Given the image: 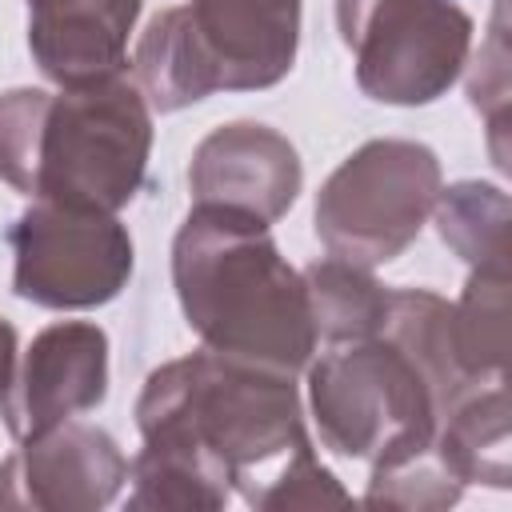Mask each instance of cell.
<instances>
[{
	"mask_svg": "<svg viewBox=\"0 0 512 512\" xmlns=\"http://www.w3.org/2000/svg\"><path fill=\"white\" fill-rule=\"evenodd\" d=\"M308 408L324 448L372 468L428 452L440 424L436 388L388 336L332 344L308 360Z\"/></svg>",
	"mask_w": 512,
	"mask_h": 512,
	"instance_id": "277c9868",
	"label": "cell"
},
{
	"mask_svg": "<svg viewBox=\"0 0 512 512\" xmlns=\"http://www.w3.org/2000/svg\"><path fill=\"white\" fill-rule=\"evenodd\" d=\"M128 508L132 512H220L232 488L184 452L144 444L128 464Z\"/></svg>",
	"mask_w": 512,
	"mask_h": 512,
	"instance_id": "d6986e66",
	"label": "cell"
},
{
	"mask_svg": "<svg viewBox=\"0 0 512 512\" xmlns=\"http://www.w3.org/2000/svg\"><path fill=\"white\" fill-rule=\"evenodd\" d=\"M128 480L120 444L84 420H64L20 440L0 460V508L32 512H100Z\"/></svg>",
	"mask_w": 512,
	"mask_h": 512,
	"instance_id": "ba28073f",
	"label": "cell"
},
{
	"mask_svg": "<svg viewBox=\"0 0 512 512\" xmlns=\"http://www.w3.org/2000/svg\"><path fill=\"white\" fill-rule=\"evenodd\" d=\"M440 196V160L416 140L360 144L316 196V236L328 256L380 268L428 224Z\"/></svg>",
	"mask_w": 512,
	"mask_h": 512,
	"instance_id": "5b68a950",
	"label": "cell"
},
{
	"mask_svg": "<svg viewBox=\"0 0 512 512\" xmlns=\"http://www.w3.org/2000/svg\"><path fill=\"white\" fill-rule=\"evenodd\" d=\"M152 108L136 80L0 92V180L84 212H120L148 176Z\"/></svg>",
	"mask_w": 512,
	"mask_h": 512,
	"instance_id": "7a4b0ae2",
	"label": "cell"
},
{
	"mask_svg": "<svg viewBox=\"0 0 512 512\" xmlns=\"http://www.w3.org/2000/svg\"><path fill=\"white\" fill-rule=\"evenodd\" d=\"M136 428L144 444L192 456L260 512L348 504L340 480L312 452L288 372L200 348L148 372Z\"/></svg>",
	"mask_w": 512,
	"mask_h": 512,
	"instance_id": "6da1fadb",
	"label": "cell"
},
{
	"mask_svg": "<svg viewBox=\"0 0 512 512\" xmlns=\"http://www.w3.org/2000/svg\"><path fill=\"white\" fill-rule=\"evenodd\" d=\"M136 16L140 0H28V52L60 88L96 84L124 72Z\"/></svg>",
	"mask_w": 512,
	"mask_h": 512,
	"instance_id": "7c38bea8",
	"label": "cell"
},
{
	"mask_svg": "<svg viewBox=\"0 0 512 512\" xmlns=\"http://www.w3.org/2000/svg\"><path fill=\"white\" fill-rule=\"evenodd\" d=\"M172 284L204 348L296 376L316 352L304 276L264 220L192 204L172 240Z\"/></svg>",
	"mask_w": 512,
	"mask_h": 512,
	"instance_id": "3957f363",
	"label": "cell"
},
{
	"mask_svg": "<svg viewBox=\"0 0 512 512\" xmlns=\"http://www.w3.org/2000/svg\"><path fill=\"white\" fill-rule=\"evenodd\" d=\"M380 336L400 344L428 376L440 400V416L468 392L476 388L460 360H456V340H452V304L428 288H396L388 296V316Z\"/></svg>",
	"mask_w": 512,
	"mask_h": 512,
	"instance_id": "9a60e30c",
	"label": "cell"
},
{
	"mask_svg": "<svg viewBox=\"0 0 512 512\" xmlns=\"http://www.w3.org/2000/svg\"><path fill=\"white\" fill-rule=\"evenodd\" d=\"M12 292L52 312H84L116 300L132 276L136 248L116 212H84L32 200L12 228Z\"/></svg>",
	"mask_w": 512,
	"mask_h": 512,
	"instance_id": "52a82bcc",
	"label": "cell"
},
{
	"mask_svg": "<svg viewBox=\"0 0 512 512\" xmlns=\"http://www.w3.org/2000/svg\"><path fill=\"white\" fill-rule=\"evenodd\" d=\"M456 360L472 384L504 380L508 364V268H472L452 304Z\"/></svg>",
	"mask_w": 512,
	"mask_h": 512,
	"instance_id": "e0dca14e",
	"label": "cell"
},
{
	"mask_svg": "<svg viewBox=\"0 0 512 512\" xmlns=\"http://www.w3.org/2000/svg\"><path fill=\"white\" fill-rule=\"evenodd\" d=\"M336 28L360 92L396 108L440 100L472 52V16L448 0H336Z\"/></svg>",
	"mask_w": 512,
	"mask_h": 512,
	"instance_id": "8992f818",
	"label": "cell"
},
{
	"mask_svg": "<svg viewBox=\"0 0 512 512\" xmlns=\"http://www.w3.org/2000/svg\"><path fill=\"white\" fill-rule=\"evenodd\" d=\"M432 452L460 484L508 488L512 484V428H508L504 380L468 388L440 416Z\"/></svg>",
	"mask_w": 512,
	"mask_h": 512,
	"instance_id": "4fadbf2b",
	"label": "cell"
},
{
	"mask_svg": "<svg viewBox=\"0 0 512 512\" xmlns=\"http://www.w3.org/2000/svg\"><path fill=\"white\" fill-rule=\"evenodd\" d=\"M16 328L0 316V404H4V396H8V388H12V376H16Z\"/></svg>",
	"mask_w": 512,
	"mask_h": 512,
	"instance_id": "7402d4cb",
	"label": "cell"
},
{
	"mask_svg": "<svg viewBox=\"0 0 512 512\" xmlns=\"http://www.w3.org/2000/svg\"><path fill=\"white\" fill-rule=\"evenodd\" d=\"M300 184H304V168L292 140L256 120L212 128L196 144L188 164L192 204L244 212L264 224L288 216V208L300 196Z\"/></svg>",
	"mask_w": 512,
	"mask_h": 512,
	"instance_id": "30bf717a",
	"label": "cell"
},
{
	"mask_svg": "<svg viewBox=\"0 0 512 512\" xmlns=\"http://www.w3.org/2000/svg\"><path fill=\"white\" fill-rule=\"evenodd\" d=\"M436 232L440 240L468 264V268H508V192L484 180H460L440 188L436 204Z\"/></svg>",
	"mask_w": 512,
	"mask_h": 512,
	"instance_id": "ac0fdd59",
	"label": "cell"
},
{
	"mask_svg": "<svg viewBox=\"0 0 512 512\" xmlns=\"http://www.w3.org/2000/svg\"><path fill=\"white\" fill-rule=\"evenodd\" d=\"M468 96H472V108L488 120V148H492L496 168L508 172V148H504V136H508V36H504V0L496 4L492 36H488V44L480 48V56L472 64Z\"/></svg>",
	"mask_w": 512,
	"mask_h": 512,
	"instance_id": "44dd1931",
	"label": "cell"
},
{
	"mask_svg": "<svg viewBox=\"0 0 512 512\" xmlns=\"http://www.w3.org/2000/svg\"><path fill=\"white\" fill-rule=\"evenodd\" d=\"M464 484L436 460V452H420L412 460L388 464V468H372L368 504H388V508H416V512H440L452 508L460 500Z\"/></svg>",
	"mask_w": 512,
	"mask_h": 512,
	"instance_id": "ffe728a7",
	"label": "cell"
},
{
	"mask_svg": "<svg viewBox=\"0 0 512 512\" xmlns=\"http://www.w3.org/2000/svg\"><path fill=\"white\" fill-rule=\"evenodd\" d=\"M108 396V336L88 320H60L32 336L4 396L12 440H28L100 408Z\"/></svg>",
	"mask_w": 512,
	"mask_h": 512,
	"instance_id": "9c48e42d",
	"label": "cell"
},
{
	"mask_svg": "<svg viewBox=\"0 0 512 512\" xmlns=\"http://www.w3.org/2000/svg\"><path fill=\"white\" fill-rule=\"evenodd\" d=\"M224 92H260L280 84L300 48V0H188Z\"/></svg>",
	"mask_w": 512,
	"mask_h": 512,
	"instance_id": "8fae6325",
	"label": "cell"
},
{
	"mask_svg": "<svg viewBox=\"0 0 512 512\" xmlns=\"http://www.w3.org/2000/svg\"><path fill=\"white\" fill-rule=\"evenodd\" d=\"M300 276H304L316 340L352 344V340L380 336L392 292L372 276V268L328 256V260L308 264Z\"/></svg>",
	"mask_w": 512,
	"mask_h": 512,
	"instance_id": "2e32d148",
	"label": "cell"
},
{
	"mask_svg": "<svg viewBox=\"0 0 512 512\" xmlns=\"http://www.w3.org/2000/svg\"><path fill=\"white\" fill-rule=\"evenodd\" d=\"M136 88L144 92L152 112L188 108L212 92H220V72L192 28L188 8H164L148 20L136 44Z\"/></svg>",
	"mask_w": 512,
	"mask_h": 512,
	"instance_id": "5bb4252c",
	"label": "cell"
}]
</instances>
